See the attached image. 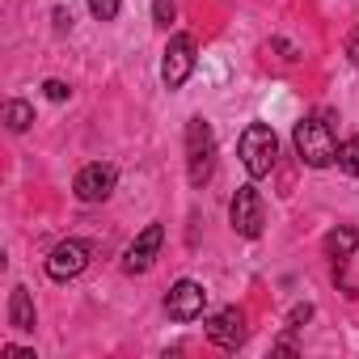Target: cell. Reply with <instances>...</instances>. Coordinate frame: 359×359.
Returning <instances> with one entry per match:
<instances>
[{"instance_id":"obj_1","label":"cell","mask_w":359,"mask_h":359,"mask_svg":"<svg viewBox=\"0 0 359 359\" xmlns=\"http://www.w3.org/2000/svg\"><path fill=\"white\" fill-rule=\"evenodd\" d=\"M292 144H296L300 161L313 165V169H325V165L338 161V140H334V127H330L325 114H309V118H300L296 131H292Z\"/></svg>"},{"instance_id":"obj_2","label":"cell","mask_w":359,"mask_h":359,"mask_svg":"<svg viewBox=\"0 0 359 359\" xmlns=\"http://www.w3.org/2000/svg\"><path fill=\"white\" fill-rule=\"evenodd\" d=\"M216 173V131L203 118L187 123V177L191 187H208V177Z\"/></svg>"},{"instance_id":"obj_3","label":"cell","mask_w":359,"mask_h":359,"mask_svg":"<svg viewBox=\"0 0 359 359\" xmlns=\"http://www.w3.org/2000/svg\"><path fill=\"white\" fill-rule=\"evenodd\" d=\"M237 152H241V165L250 169V177H266V173L275 169L279 140H275V131H271L266 123H250V127L241 131V144H237Z\"/></svg>"},{"instance_id":"obj_4","label":"cell","mask_w":359,"mask_h":359,"mask_svg":"<svg viewBox=\"0 0 359 359\" xmlns=\"http://www.w3.org/2000/svg\"><path fill=\"white\" fill-rule=\"evenodd\" d=\"M191 72H195V39L191 34H173L165 55H161V81L169 89H182L191 81Z\"/></svg>"},{"instance_id":"obj_5","label":"cell","mask_w":359,"mask_h":359,"mask_svg":"<svg viewBox=\"0 0 359 359\" xmlns=\"http://www.w3.org/2000/svg\"><path fill=\"white\" fill-rule=\"evenodd\" d=\"M114 182H118L114 165H106V161H93V165H85V169L76 173V182H72V195H76L81 203H102V199H110Z\"/></svg>"},{"instance_id":"obj_6","label":"cell","mask_w":359,"mask_h":359,"mask_svg":"<svg viewBox=\"0 0 359 359\" xmlns=\"http://www.w3.org/2000/svg\"><path fill=\"white\" fill-rule=\"evenodd\" d=\"M89 266V241H81V237H68V241H60L51 254H47V275L51 279H76L81 271Z\"/></svg>"},{"instance_id":"obj_7","label":"cell","mask_w":359,"mask_h":359,"mask_svg":"<svg viewBox=\"0 0 359 359\" xmlns=\"http://www.w3.org/2000/svg\"><path fill=\"white\" fill-rule=\"evenodd\" d=\"M203 304H208V292H203V283H195V279H177V283L169 287V296H165V313H169L173 321H195V317L203 313Z\"/></svg>"},{"instance_id":"obj_8","label":"cell","mask_w":359,"mask_h":359,"mask_svg":"<svg viewBox=\"0 0 359 359\" xmlns=\"http://www.w3.org/2000/svg\"><path fill=\"white\" fill-rule=\"evenodd\" d=\"M229 220L241 237H258L262 233V195L254 187H241L229 203Z\"/></svg>"},{"instance_id":"obj_9","label":"cell","mask_w":359,"mask_h":359,"mask_svg":"<svg viewBox=\"0 0 359 359\" xmlns=\"http://www.w3.org/2000/svg\"><path fill=\"white\" fill-rule=\"evenodd\" d=\"M161 241H165V229H161V224H148V229L127 245V254H123V271H127V275H144V271L152 266Z\"/></svg>"},{"instance_id":"obj_10","label":"cell","mask_w":359,"mask_h":359,"mask_svg":"<svg viewBox=\"0 0 359 359\" xmlns=\"http://www.w3.org/2000/svg\"><path fill=\"white\" fill-rule=\"evenodd\" d=\"M208 338H212L216 346H224V351H237V346L245 342V313H241L237 304L220 309V313L208 321Z\"/></svg>"},{"instance_id":"obj_11","label":"cell","mask_w":359,"mask_h":359,"mask_svg":"<svg viewBox=\"0 0 359 359\" xmlns=\"http://www.w3.org/2000/svg\"><path fill=\"white\" fill-rule=\"evenodd\" d=\"M9 325L22 330V334L34 330V300H30L26 287H13V292H9Z\"/></svg>"},{"instance_id":"obj_12","label":"cell","mask_w":359,"mask_h":359,"mask_svg":"<svg viewBox=\"0 0 359 359\" xmlns=\"http://www.w3.org/2000/svg\"><path fill=\"white\" fill-rule=\"evenodd\" d=\"M321 250H325L330 258H351V254L359 250V229H351V224L330 229V233H325V241H321Z\"/></svg>"},{"instance_id":"obj_13","label":"cell","mask_w":359,"mask_h":359,"mask_svg":"<svg viewBox=\"0 0 359 359\" xmlns=\"http://www.w3.org/2000/svg\"><path fill=\"white\" fill-rule=\"evenodd\" d=\"M338 169L351 173V177H359V131L346 144H338Z\"/></svg>"},{"instance_id":"obj_14","label":"cell","mask_w":359,"mask_h":359,"mask_svg":"<svg viewBox=\"0 0 359 359\" xmlns=\"http://www.w3.org/2000/svg\"><path fill=\"white\" fill-rule=\"evenodd\" d=\"M5 123H9V131H26V127L34 123V110H30L26 102H9V106H5Z\"/></svg>"},{"instance_id":"obj_15","label":"cell","mask_w":359,"mask_h":359,"mask_svg":"<svg viewBox=\"0 0 359 359\" xmlns=\"http://www.w3.org/2000/svg\"><path fill=\"white\" fill-rule=\"evenodd\" d=\"M173 18H177L173 0H152V22H156L161 30H169V26H173Z\"/></svg>"},{"instance_id":"obj_16","label":"cell","mask_w":359,"mask_h":359,"mask_svg":"<svg viewBox=\"0 0 359 359\" xmlns=\"http://www.w3.org/2000/svg\"><path fill=\"white\" fill-rule=\"evenodd\" d=\"M89 13L97 22H114L118 18V0H89Z\"/></svg>"},{"instance_id":"obj_17","label":"cell","mask_w":359,"mask_h":359,"mask_svg":"<svg viewBox=\"0 0 359 359\" xmlns=\"http://www.w3.org/2000/svg\"><path fill=\"white\" fill-rule=\"evenodd\" d=\"M43 89H47V97H51V102H68V97H72V89H68L64 81H47Z\"/></svg>"},{"instance_id":"obj_18","label":"cell","mask_w":359,"mask_h":359,"mask_svg":"<svg viewBox=\"0 0 359 359\" xmlns=\"http://www.w3.org/2000/svg\"><path fill=\"white\" fill-rule=\"evenodd\" d=\"M309 317H313V304H296L287 321H292V325H300V321H309Z\"/></svg>"},{"instance_id":"obj_19","label":"cell","mask_w":359,"mask_h":359,"mask_svg":"<svg viewBox=\"0 0 359 359\" xmlns=\"http://www.w3.org/2000/svg\"><path fill=\"white\" fill-rule=\"evenodd\" d=\"M346 55H351V60H355V64H359V30H355V34H351V43H346Z\"/></svg>"},{"instance_id":"obj_20","label":"cell","mask_w":359,"mask_h":359,"mask_svg":"<svg viewBox=\"0 0 359 359\" xmlns=\"http://www.w3.org/2000/svg\"><path fill=\"white\" fill-rule=\"evenodd\" d=\"M55 26H60V30H68V26H72V18H68L64 9H55Z\"/></svg>"}]
</instances>
